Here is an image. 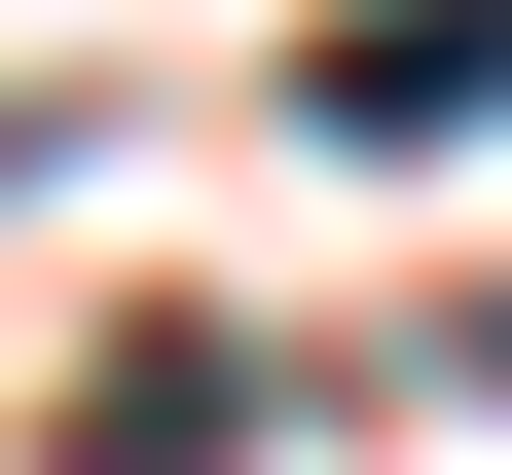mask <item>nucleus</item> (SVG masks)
<instances>
[{
    "mask_svg": "<svg viewBox=\"0 0 512 475\" xmlns=\"http://www.w3.org/2000/svg\"><path fill=\"white\" fill-rule=\"evenodd\" d=\"M256 402H293L256 329H110L74 366V475H256Z\"/></svg>",
    "mask_w": 512,
    "mask_h": 475,
    "instance_id": "nucleus-1",
    "label": "nucleus"
},
{
    "mask_svg": "<svg viewBox=\"0 0 512 475\" xmlns=\"http://www.w3.org/2000/svg\"><path fill=\"white\" fill-rule=\"evenodd\" d=\"M293 110H330V147H476V110H512V0H366Z\"/></svg>",
    "mask_w": 512,
    "mask_h": 475,
    "instance_id": "nucleus-2",
    "label": "nucleus"
}]
</instances>
